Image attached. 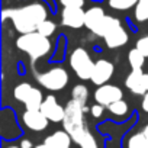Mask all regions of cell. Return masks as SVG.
Instances as JSON below:
<instances>
[{
  "instance_id": "1",
  "label": "cell",
  "mask_w": 148,
  "mask_h": 148,
  "mask_svg": "<svg viewBox=\"0 0 148 148\" xmlns=\"http://www.w3.org/2000/svg\"><path fill=\"white\" fill-rule=\"evenodd\" d=\"M87 112V108L79 103L77 100H68L65 105V116H64V129L71 135L73 141L80 148H99L95 136L90 134L86 121L84 113Z\"/></svg>"
},
{
  "instance_id": "2",
  "label": "cell",
  "mask_w": 148,
  "mask_h": 148,
  "mask_svg": "<svg viewBox=\"0 0 148 148\" xmlns=\"http://www.w3.org/2000/svg\"><path fill=\"white\" fill-rule=\"evenodd\" d=\"M47 16L48 9L41 2H34L21 8L2 10V19H10L19 34H31L38 31V26L48 19Z\"/></svg>"
},
{
  "instance_id": "3",
  "label": "cell",
  "mask_w": 148,
  "mask_h": 148,
  "mask_svg": "<svg viewBox=\"0 0 148 148\" xmlns=\"http://www.w3.org/2000/svg\"><path fill=\"white\" fill-rule=\"evenodd\" d=\"M16 47L21 51L26 52L31 57L32 62H35L41 60L42 57H47L51 52L52 44L48 36H44L38 31H35L31 34H22L16 39Z\"/></svg>"
},
{
  "instance_id": "4",
  "label": "cell",
  "mask_w": 148,
  "mask_h": 148,
  "mask_svg": "<svg viewBox=\"0 0 148 148\" xmlns=\"http://www.w3.org/2000/svg\"><path fill=\"white\" fill-rule=\"evenodd\" d=\"M102 38L109 48H121L128 42V34L123 29L121 21L109 15H106L105 18Z\"/></svg>"
},
{
  "instance_id": "5",
  "label": "cell",
  "mask_w": 148,
  "mask_h": 148,
  "mask_svg": "<svg viewBox=\"0 0 148 148\" xmlns=\"http://www.w3.org/2000/svg\"><path fill=\"white\" fill-rule=\"evenodd\" d=\"M35 76L38 83L51 92L62 90L68 83V73L62 67H54L45 73H36Z\"/></svg>"
},
{
  "instance_id": "6",
  "label": "cell",
  "mask_w": 148,
  "mask_h": 148,
  "mask_svg": "<svg viewBox=\"0 0 148 148\" xmlns=\"http://www.w3.org/2000/svg\"><path fill=\"white\" fill-rule=\"evenodd\" d=\"M70 67L80 80H90L95 62L84 48H76L70 55Z\"/></svg>"
},
{
  "instance_id": "7",
  "label": "cell",
  "mask_w": 148,
  "mask_h": 148,
  "mask_svg": "<svg viewBox=\"0 0 148 148\" xmlns=\"http://www.w3.org/2000/svg\"><path fill=\"white\" fill-rule=\"evenodd\" d=\"M13 96L16 100L22 102L25 105L26 109L29 110H36V109H41L42 106V102H44V97H42V93L39 89L36 87H32L29 83H21L15 87L13 90Z\"/></svg>"
},
{
  "instance_id": "8",
  "label": "cell",
  "mask_w": 148,
  "mask_h": 148,
  "mask_svg": "<svg viewBox=\"0 0 148 148\" xmlns=\"http://www.w3.org/2000/svg\"><path fill=\"white\" fill-rule=\"evenodd\" d=\"M105 10L99 6L90 8L89 10H86V18H84V26L95 34L96 36L102 38V31H103V23H105Z\"/></svg>"
},
{
  "instance_id": "9",
  "label": "cell",
  "mask_w": 148,
  "mask_h": 148,
  "mask_svg": "<svg viewBox=\"0 0 148 148\" xmlns=\"http://www.w3.org/2000/svg\"><path fill=\"white\" fill-rule=\"evenodd\" d=\"M122 97H123L122 90L118 86H112V84H102L95 92L96 103H100L103 106H109V105L121 100Z\"/></svg>"
},
{
  "instance_id": "10",
  "label": "cell",
  "mask_w": 148,
  "mask_h": 148,
  "mask_svg": "<svg viewBox=\"0 0 148 148\" xmlns=\"http://www.w3.org/2000/svg\"><path fill=\"white\" fill-rule=\"evenodd\" d=\"M113 71H115V67H113V64L110 61H108V60H99V61L95 62L90 82L93 84H96V86L106 84L110 80V77L113 76Z\"/></svg>"
},
{
  "instance_id": "11",
  "label": "cell",
  "mask_w": 148,
  "mask_h": 148,
  "mask_svg": "<svg viewBox=\"0 0 148 148\" xmlns=\"http://www.w3.org/2000/svg\"><path fill=\"white\" fill-rule=\"evenodd\" d=\"M41 112L51 121V122H62L64 121V116H65V108H62L55 96L49 95L44 99L42 102V106H41Z\"/></svg>"
},
{
  "instance_id": "12",
  "label": "cell",
  "mask_w": 148,
  "mask_h": 148,
  "mask_svg": "<svg viewBox=\"0 0 148 148\" xmlns=\"http://www.w3.org/2000/svg\"><path fill=\"white\" fill-rule=\"evenodd\" d=\"M84 18L86 10H83V8H64L61 13V23L67 28L79 29L84 26Z\"/></svg>"
},
{
  "instance_id": "13",
  "label": "cell",
  "mask_w": 148,
  "mask_h": 148,
  "mask_svg": "<svg viewBox=\"0 0 148 148\" xmlns=\"http://www.w3.org/2000/svg\"><path fill=\"white\" fill-rule=\"evenodd\" d=\"M23 123L26 128H29L31 131H35V132H39V131H44L47 129L48 126V122L49 119L41 112V109H36V110H29L26 109L23 116Z\"/></svg>"
},
{
  "instance_id": "14",
  "label": "cell",
  "mask_w": 148,
  "mask_h": 148,
  "mask_svg": "<svg viewBox=\"0 0 148 148\" xmlns=\"http://www.w3.org/2000/svg\"><path fill=\"white\" fill-rule=\"evenodd\" d=\"M144 76H145V73L141 70H132L129 74H128V77L125 80V86L134 93V95H139V96H144L148 89L145 86V80H144Z\"/></svg>"
},
{
  "instance_id": "15",
  "label": "cell",
  "mask_w": 148,
  "mask_h": 148,
  "mask_svg": "<svg viewBox=\"0 0 148 148\" xmlns=\"http://www.w3.org/2000/svg\"><path fill=\"white\" fill-rule=\"evenodd\" d=\"M71 135L64 129V131H57L52 135L47 136L44 144L48 145V148H70L71 145Z\"/></svg>"
},
{
  "instance_id": "16",
  "label": "cell",
  "mask_w": 148,
  "mask_h": 148,
  "mask_svg": "<svg viewBox=\"0 0 148 148\" xmlns=\"http://www.w3.org/2000/svg\"><path fill=\"white\" fill-rule=\"evenodd\" d=\"M145 58L147 57L136 47L134 49H131L129 54H128V61H129V65H131L132 70H141L142 65H144V62H145Z\"/></svg>"
},
{
  "instance_id": "17",
  "label": "cell",
  "mask_w": 148,
  "mask_h": 148,
  "mask_svg": "<svg viewBox=\"0 0 148 148\" xmlns=\"http://www.w3.org/2000/svg\"><path fill=\"white\" fill-rule=\"evenodd\" d=\"M71 99L77 100L79 103H82L83 106H86L87 103V99H89V89L84 86V84H77L73 87V92H71Z\"/></svg>"
},
{
  "instance_id": "18",
  "label": "cell",
  "mask_w": 148,
  "mask_h": 148,
  "mask_svg": "<svg viewBox=\"0 0 148 148\" xmlns=\"http://www.w3.org/2000/svg\"><path fill=\"white\" fill-rule=\"evenodd\" d=\"M126 148H148V139L144 136L142 132L134 134L128 138Z\"/></svg>"
},
{
  "instance_id": "19",
  "label": "cell",
  "mask_w": 148,
  "mask_h": 148,
  "mask_svg": "<svg viewBox=\"0 0 148 148\" xmlns=\"http://www.w3.org/2000/svg\"><path fill=\"white\" fill-rule=\"evenodd\" d=\"M134 9H135L134 15H135L136 22H147L148 21V0H138V3Z\"/></svg>"
},
{
  "instance_id": "20",
  "label": "cell",
  "mask_w": 148,
  "mask_h": 148,
  "mask_svg": "<svg viewBox=\"0 0 148 148\" xmlns=\"http://www.w3.org/2000/svg\"><path fill=\"white\" fill-rule=\"evenodd\" d=\"M138 0H109V6L113 10H129L135 8Z\"/></svg>"
},
{
  "instance_id": "21",
  "label": "cell",
  "mask_w": 148,
  "mask_h": 148,
  "mask_svg": "<svg viewBox=\"0 0 148 148\" xmlns=\"http://www.w3.org/2000/svg\"><path fill=\"white\" fill-rule=\"evenodd\" d=\"M108 109H109L110 113H113L115 116H123V115H126V112H128V105H126L125 100L121 99V100H118V102L109 105Z\"/></svg>"
},
{
  "instance_id": "22",
  "label": "cell",
  "mask_w": 148,
  "mask_h": 148,
  "mask_svg": "<svg viewBox=\"0 0 148 148\" xmlns=\"http://www.w3.org/2000/svg\"><path fill=\"white\" fill-rule=\"evenodd\" d=\"M55 23L52 22V21H49V19H47V21H44L39 26H38V32L39 34H42L44 36H51L54 32H55Z\"/></svg>"
},
{
  "instance_id": "23",
  "label": "cell",
  "mask_w": 148,
  "mask_h": 148,
  "mask_svg": "<svg viewBox=\"0 0 148 148\" xmlns=\"http://www.w3.org/2000/svg\"><path fill=\"white\" fill-rule=\"evenodd\" d=\"M135 47L145 55V57H148V35L147 36H142V38H139L138 41H136V44H135Z\"/></svg>"
},
{
  "instance_id": "24",
  "label": "cell",
  "mask_w": 148,
  "mask_h": 148,
  "mask_svg": "<svg viewBox=\"0 0 148 148\" xmlns=\"http://www.w3.org/2000/svg\"><path fill=\"white\" fill-rule=\"evenodd\" d=\"M64 8H83L84 0H60Z\"/></svg>"
},
{
  "instance_id": "25",
  "label": "cell",
  "mask_w": 148,
  "mask_h": 148,
  "mask_svg": "<svg viewBox=\"0 0 148 148\" xmlns=\"http://www.w3.org/2000/svg\"><path fill=\"white\" fill-rule=\"evenodd\" d=\"M103 109H105V106H103V105L96 103V105H93V106L90 108V113H92V116H93V118H100V116L103 115Z\"/></svg>"
},
{
  "instance_id": "26",
  "label": "cell",
  "mask_w": 148,
  "mask_h": 148,
  "mask_svg": "<svg viewBox=\"0 0 148 148\" xmlns=\"http://www.w3.org/2000/svg\"><path fill=\"white\" fill-rule=\"evenodd\" d=\"M142 109H144V112L148 113V92L144 95V99H142Z\"/></svg>"
},
{
  "instance_id": "27",
  "label": "cell",
  "mask_w": 148,
  "mask_h": 148,
  "mask_svg": "<svg viewBox=\"0 0 148 148\" xmlns=\"http://www.w3.org/2000/svg\"><path fill=\"white\" fill-rule=\"evenodd\" d=\"M21 148H32V142L29 139H22L21 141Z\"/></svg>"
},
{
  "instance_id": "28",
  "label": "cell",
  "mask_w": 148,
  "mask_h": 148,
  "mask_svg": "<svg viewBox=\"0 0 148 148\" xmlns=\"http://www.w3.org/2000/svg\"><path fill=\"white\" fill-rule=\"evenodd\" d=\"M142 134H144V136H145V138L148 139V123H147V125L144 126V129H142Z\"/></svg>"
},
{
  "instance_id": "29",
  "label": "cell",
  "mask_w": 148,
  "mask_h": 148,
  "mask_svg": "<svg viewBox=\"0 0 148 148\" xmlns=\"http://www.w3.org/2000/svg\"><path fill=\"white\" fill-rule=\"evenodd\" d=\"M35 148H48V145H47V144H39V145H36Z\"/></svg>"
},
{
  "instance_id": "30",
  "label": "cell",
  "mask_w": 148,
  "mask_h": 148,
  "mask_svg": "<svg viewBox=\"0 0 148 148\" xmlns=\"http://www.w3.org/2000/svg\"><path fill=\"white\" fill-rule=\"evenodd\" d=\"M6 148H19V147H15V145H10V147H6Z\"/></svg>"
}]
</instances>
